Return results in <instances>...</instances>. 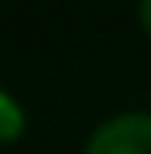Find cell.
<instances>
[{"mask_svg": "<svg viewBox=\"0 0 151 154\" xmlns=\"http://www.w3.org/2000/svg\"><path fill=\"white\" fill-rule=\"evenodd\" d=\"M86 154H151V116L124 113L96 127Z\"/></svg>", "mask_w": 151, "mask_h": 154, "instance_id": "1", "label": "cell"}, {"mask_svg": "<svg viewBox=\"0 0 151 154\" xmlns=\"http://www.w3.org/2000/svg\"><path fill=\"white\" fill-rule=\"evenodd\" d=\"M141 24H144V31L151 34V0H144V4H141Z\"/></svg>", "mask_w": 151, "mask_h": 154, "instance_id": "3", "label": "cell"}, {"mask_svg": "<svg viewBox=\"0 0 151 154\" xmlns=\"http://www.w3.org/2000/svg\"><path fill=\"white\" fill-rule=\"evenodd\" d=\"M24 127H28V120H24V110L21 103H17L14 96H7L4 89H0V144H11L24 134Z\"/></svg>", "mask_w": 151, "mask_h": 154, "instance_id": "2", "label": "cell"}]
</instances>
